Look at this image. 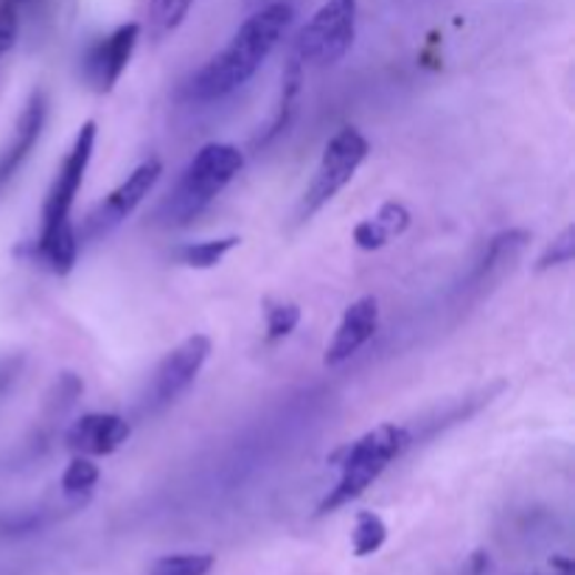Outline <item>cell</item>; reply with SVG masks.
<instances>
[{
	"instance_id": "cell-1",
	"label": "cell",
	"mask_w": 575,
	"mask_h": 575,
	"mask_svg": "<svg viewBox=\"0 0 575 575\" xmlns=\"http://www.w3.org/2000/svg\"><path fill=\"white\" fill-rule=\"evenodd\" d=\"M295 9L292 3H268L259 7L231 37L225 48L214 60L196 71V77L189 82V95L194 101H216L225 99L228 93L242 88L244 82L255 77L268 57L273 54L281 37L292 26Z\"/></svg>"
},
{
	"instance_id": "cell-2",
	"label": "cell",
	"mask_w": 575,
	"mask_h": 575,
	"mask_svg": "<svg viewBox=\"0 0 575 575\" xmlns=\"http://www.w3.org/2000/svg\"><path fill=\"white\" fill-rule=\"evenodd\" d=\"M95 147V121H84L73 138L71 152L65 154L62 167L57 169V178L48 189L46 202H42V228L37 236L34 253L48 270L57 275H68L77 264L79 236L71 222L73 202H77L79 189L88 174L90 158Z\"/></svg>"
},
{
	"instance_id": "cell-3",
	"label": "cell",
	"mask_w": 575,
	"mask_h": 575,
	"mask_svg": "<svg viewBox=\"0 0 575 575\" xmlns=\"http://www.w3.org/2000/svg\"><path fill=\"white\" fill-rule=\"evenodd\" d=\"M244 169L242 149L233 143H205L180 174L178 185L161 205L163 225L183 228L205 214L208 205L233 183Z\"/></svg>"
},
{
	"instance_id": "cell-4",
	"label": "cell",
	"mask_w": 575,
	"mask_h": 575,
	"mask_svg": "<svg viewBox=\"0 0 575 575\" xmlns=\"http://www.w3.org/2000/svg\"><path fill=\"white\" fill-rule=\"evenodd\" d=\"M410 446V433L399 424H380V427L369 430L365 435L354 441V444H345L343 450H337L332 455V461L340 466V481L332 492L323 497L321 514L329 511L343 508L345 503L360 497L376 477L391 466L396 457L404 455V450Z\"/></svg>"
},
{
	"instance_id": "cell-5",
	"label": "cell",
	"mask_w": 575,
	"mask_h": 575,
	"mask_svg": "<svg viewBox=\"0 0 575 575\" xmlns=\"http://www.w3.org/2000/svg\"><path fill=\"white\" fill-rule=\"evenodd\" d=\"M356 37V0H326L292 42V57L306 65H334Z\"/></svg>"
},
{
	"instance_id": "cell-6",
	"label": "cell",
	"mask_w": 575,
	"mask_h": 575,
	"mask_svg": "<svg viewBox=\"0 0 575 575\" xmlns=\"http://www.w3.org/2000/svg\"><path fill=\"white\" fill-rule=\"evenodd\" d=\"M369 158V141L354 127H343L332 141L323 149V158L315 169V178L309 183V189L303 191L301 208H297V220H309L312 214H317L326 202H332L345 185L351 183V178L356 174V169L365 163Z\"/></svg>"
},
{
	"instance_id": "cell-7",
	"label": "cell",
	"mask_w": 575,
	"mask_h": 575,
	"mask_svg": "<svg viewBox=\"0 0 575 575\" xmlns=\"http://www.w3.org/2000/svg\"><path fill=\"white\" fill-rule=\"evenodd\" d=\"M208 356H211V337H205V334H191L178 349L169 351L161 365L154 369L147 399H143V410L158 413V410L169 407L174 399L183 396L191 382L200 376Z\"/></svg>"
},
{
	"instance_id": "cell-8",
	"label": "cell",
	"mask_w": 575,
	"mask_h": 575,
	"mask_svg": "<svg viewBox=\"0 0 575 575\" xmlns=\"http://www.w3.org/2000/svg\"><path fill=\"white\" fill-rule=\"evenodd\" d=\"M163 174V163L158 158H149L143 161L119 189H113L108 194V200H101L84 220L82 233H77L79 242H95V239L113 233L127 216L135 214V208L152 194V189L158 185Z\"/></svg>"
},
{
	"instance_id": "cell-9",
	"label": "cell",
	"mask_w": 575,
	"mask_h": 575,
	"mask_svg": "<svg viewBox=\"0 0 575 575\" xmlns=\"http://www.w3.org/2000/svg\"><path fill=\"white\" fill-rule=\"evenodd\" d=\"M138 37H141V26L124 23L88 48V54L82 60V77L90 84V90L110 93L119 84L121 73L127 71V65L132 60Z\"/></svg>"
},
{
	"instance_id": "cell-10",
	"label": "cell",
	"mask_w": 575,
	"mask_h": 575,
	"mask_svg": "<svg viewBox=\"0 0 575 575\" xmlns=\"http://www.w3.org/2000/svg\"><path fill=\"white\" fill-rule=\"evenodd\" d=\"M46 119H48L46 90L37 88L31 90L23 113H20L18 124H14L12 141H9L7 147H3V152H0V191L12 183L14 174L20 172V167L29 161L31 149L37 147L42 130H46Z\"/></svg>"
},
{
	"instance_id": "cell-11",
	"label": "cell",
	"mask_w": 575,
	"mask_h": 575,
	"mask_svg": "<svg viewBox=\"0 0 575 575\" xmlns=\"http://www.w3.org/2000/svg\"><path fill=\"white\" fill-rule=\"evenodd\" d=\"M376 329H380V301L374 295L354 301L343 312V321H340L337 332H334L332 343H329L323 362H326L329 369H337V365L349 362L362 345L374 337Z\"/></svg>"
},
{
	"instance_id": "cell-12",
	"label": "cell",
	"mask_w": 575,
	"mask_h": 575,
	"mask_svg": "<svg viewBox=\"0 0 575 575\" xmlns=\"http://www.w3.org/2000/svg\"><path fill=\"white\" fill-rule=\"evenodd\" d=\"M132 427L127 418L115 413H88L73 427L68 430L65 441L77 455L84 457H104L113 455L115 450L127 444Z\"/></svg>"
},
{
	"instance_id": "cell-13",
	"label": "cell",
	"mask_w": 575,
	"mask_h": 575,
	"mask_svg": "<svg viewBox=\"0 0 575 575\" xmlns=\"http://www.w3.org/2000/svg\"><path fill=\"white\" fill-rule=\"evenodd\" d=\"M301 82H303V65L290 54V60H286V68H284V77H281L279 108H275V115L273 121H270L268 132L255 138V147H268V143H273L275 138L290 127L292 113H295L297 93H301Z\"/></svg>"
},
{
	"instance_id": "cell-14",
	"label": "cell",
	"mask_w": 575,
	"mask_h": 575,
	"mask_svg": "<svg viewBox=\"0 0 575 575\" xmlns=\"http://www.w3.org/2000/svg\"><path fill=\"white\" fill-rule=\"evenodd\" d=\"M242 239L239 236H220V239H205V242H191L183 244L178 250V261L185 264V268L194 270H211L216 268L233 248H239Z\"/></svg>"
},
{
	"instance_id": "cell-15",
	"label": "cell",
	"mask_w": 575,
	"mask_h": 575,
	"mask_svg": "<svg viewBox=\"0 0 575 575\" xmlns=\"http://www.w3.org/2000/svg\"><path fill=\"white\" fill-rule=\"evenodd\" d=\"M196 0H149V34L152 40H163L178 31Z\"/></svg>"
},
{
	"instance_id": "cell-16",
	"label": "cell",
	"mask_w": 575,
	"mask_h": 575,
	"mask_svg": "<svg viewBox=\"0 0 575 575\" xmlns=\"http://www.w3.org/2000/svg\"><path fill=\"white\" fill-rule=\"evenodd\" d=\"M387 539V528L380 514L374 511H360L354 519V534H351V547H354V556L365 558L374 556Z\"/></svg>"
},
{
	"instance_id": "cell-17",
	"label": "cell",
	"mask_w": 575,
	"mask_h": 575,
	"mask_svg": "<svg viewBox=\"0 0 575 575\" xmlns=\"http://www.w3.org/2000/svg\"><path fill=\"white\" fill-rule=\"evenodd\" d=\"M101 472L90 457L77 455L71 463H68L65 475H62V494L73 503H84L93 492V486L99 483Z\"/></svg>"
},
{
	"instance_id": "cell-18",
	"label": "cell",
	"mask_w": 575,
	"mask_h": 575,
	"mask_svg": "<svg viewBox=\"0 0 575 575\" xmlns=\"http://www.w3.org/2000/svg\"><path fill=\"white\" fill-rule=\"evenodd\" d=\"M528 239H531L528 231H503V233H497V236H494L492 242H488L486 253H483L481 264H477V270H475V275H472V279H475V281L486 279V275L492 273L494 268H500V264H503L505 259H511V255H514V253H519V250L525 248V242H528Z\"/></svg>"
},
{
	"instance_id": "cell-19",
	"label": "cell",
	"mask_w": 575,
	"mask_h": 575,
	"mask_svg": "<svg viewBox=\"0 0 575 575\" xmlns=\"http://www.w3.org/2000/svg\"><path fill=\"white\" fill-rule=\"evenodd\" d=\"M214 567L211 553H174L152 564L149 575H208Z\"/></svg>"
},
{
	"instance_id": "cell-20",
	"label": "cell",
	"mask_w": 575,
	"mask_h": 575,
	"mask_svg": "<svg viewBox=\"0 0 575 575\" xmlns=\"http://www.w3.org/2000/svg\"><path fill=\"white\" fill-rule=\"evenodd\" d=\"M301 323V309L295 303H270L268 306V340L270 343H279L286 334L295 332V326Z\"/></svg>"
},
{
	"instance_id": "cell-21",
	"label": "cell",
	"mask_w": 575,
	"mask_h": 575,
	"mask_svg": "<svg viewBox=\"0 0 575 575\" xmlns=\"http://www.w3.org/2000/svg\"><path fill=\"white\" fill-rule=\"evenodd\" d=\"M575 255V231L573 228H564L562 236L551 244V248L542 253L539 264L536 270H551V268H562V264H569Z\"/></svg>"
},
{
	"instance_id": "cell-22",
	"label": "cell",
	"mask_w": 575,
	"mask_h": 575,
	"mask_svg": "<svg viewBox=\"0 0 575 575\" xmlns=\"http://www.w3.org/2000/svg\"><path fill=\"white\" fill-rule=\"evenodd\" d=\"M20 31V9L9 0H0V57L9 54L18 42Z\"/></svg>"
},
{
	"instance_id": "cell-23",
	"label": "cell",
	"mask_w": 575,
	"mask_h": 575,
	"mask_svg": "<svg viewBox=\"0 0 575 575\" xmlns=\"http://www.w3.org/2000/svg\"><path fill=\"white\" fill-rule=\"evenodd\" d=\"M374 220L380 222L382 231L393 239V236H402V233L410 228V211L402 205V202H385Z\"/></svg>"
},
{
	"instance_id": "cell-24",
	"label": "cell",
	"mask_w": 575,
	"mask_h": 575,
	"mask_svg": "<svg viewBox=\"0 0 575 575\" xmlns=\"http://www.w3.org/2000/svg\"><path fill=\"white\" fill-rule=\"evenodd\" d=\"M354 242L360 250H380L391 242L382 225L376 220H365L354 228Z\"/></svg>"
},
{
	"instance_id": "cell-25",
	"label": "cell",
	"mask_w": 575,
	"mask_h": 575,
	"mask_svg": "<svg viewBox=\"0 0 575 575\" xmlns=\"http://www.w3.org/2000/svg\"><path fill=\"white\" fill-rule=\"evenodd\" d=\"M468 575H483L486 573V567H488V556L483 551H477L475 556H472V562H468Z\"/></svg>"
},
{
	"instance_id": "cell-26",
	"label": "cell",
	"mask_w": 575,
	"mask_h": 575,
	"mask_svg": "<svg viewBox=\"0 0 575 575\" xmlns=\"http://www.w3.org/2000/svg\"><path fill=\"white\" fill-rule=\"evenodd\" d=\"M259 7H268V3H290V0H255Z\"/></svg>"
}]
</instances>
